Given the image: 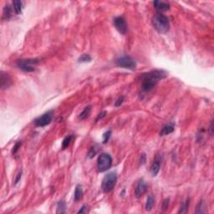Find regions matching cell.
<instances>
[{
  "instance_id": "1",
  "label": "cell",
  "mask_w": 214,
  "mask_h": 214,
  "mask_svg": "<svg viewBox=\"0 0 214 214\" xmlns=\"http://www.w3.org/2000/svg\"><path fill=\"white\" fill-rule=\"evenodd\" d=\"M166 76L167 73L160 70H155L148 73H145L141 76V88L144 91L148 92L156 85L160 80L164 79Z\"/></svg>"
},
{
  "instance_id": "2",
  "label": "cell",
  "mask_w": 214,
  "mask_h": 214,
  "mask_svg": "<svg viewBox=\"0 0 214 214\" xmlns=\"http://www.w3.org/2000/svg\"><path fill=\"white\" fill-rule=\"evenodd\" d=\"M152 25L160 33H166L170 28V23L167 16L162 14H156L152 18Z\"/></svg>"
},
{
  "instance_id": "3",
  "label": "cell",
  "mask_w": 214,
  "mask_h": 214,
  "mask_svg": "<svg viewBox=\"0 0 214 214\" xmlns=\"http://www.w3.org/2000/svg\"><path fill=\"white\" fill-rule=\"evenodd\" d=\"M117 182V175L116 172H110L105 176L102 181V190L105 192H110L114 189Z\"/></svg>"
},
{
  "instance_id": "4",
  "label": "cell",
  "mask_w": 214,
  "mask_h": 214,
  "mask_svg": "<svg viewBox=\"0 0 214 214\" xmlns=\"http://www.w3.org/2000/svg\"><path fill=\"white\" fill-rule=\"evenodd\" d=\"M112 165L111 156L107 153L100 154L97 161V167L99 172H103L110 169Z\"/></svg>"
},
{
  "instance_id": "5",
  "label": "cell",
  "mask_w": 214,
  "mask_h": 214,
  "mask_svg": "<svg viewBox=\"0 0 214 214\" xmlns=\"http://www.w3.org/2000/svg\"><path fill=\"white\" fill-rule=\"evenodd\" d=\"M39 60L38 59H24V60H19L17 62V65L20 70L24 72H33L35 70L34 66L37 65Z\"/></svg>"
},
{
  "instance_id": "6",
  "label": "cell",
  "mask_w": 214,
  "mask_h": 214,
  "mask_svg": "<svg viewBox=\"0 0 214 214\" xmlns=\"http://www.w3.org/2000/svg\"><path fill=\"white\" fill-rule=\"evenodd\" d=\"M116 63L119 67L128 69V70H135L136 67L135 61L129 56H123L121 58H118L116 60Z\"/></svg>"
},
{
  "instance_id": "7",
  "label": "cell",
  "mask_w": 214,
  "mask_h": 214,
  "mask_svg": "<svg viewBox=\"0 0 214 214\" xmlns=\"http://www.w3.org/2000/svg\"><path fill=\"white\" fill-rule=\"evenodd\" d=\"M52 119H53V111H51L44 113L43 116L35 119L34 124H35V126H39V127H44V126L49 125L52 121Z\"/></svg>"
},
{
  "instance_id": "8",
  "label": "cell",
  "mask_w": 214,
  "mask_h": 214,
  "mask_svg": "<svg viewBox=\"0 0 214 214\" xmlns=\"http://www.w3.org/2000/svg\"><path fill=\"white\" fill-rule=\"evenodd\" d=\"M114 26L116 28L117 31L121 34H126L127 32V24H126V19L123 17H116L114 19L113 21Z\"/></svg>"
},
{
  "instance_id": "9",
  "label": "cell",
  "mask_w": 214,
  "mask_h": 214,
  "mask_svg": "<svg viewBox=\"0 0 214 214\" xmlns=\"http://www.w3.org/2000/svg\"><path fill=\"white\" fill-rule=\"evenodd\" d=\"M147 191V185L143 182V180H140L137 186L135 187V195L136 197H140Z\"/></svg>"
},
{
  "instance_id": "10",
  "label": "cell",
  "mask_w": 214,
  "mask_h": 214,
  "mask_svg": "<svg viewBox=\"0 0 214 214\" xmlns=\"http://www.w3.org/2000/svg\"><path fill=\"white\" fill-rule=\"evenodd\" d=\"M161 162H162V157L161 156H156L155 161H154L153 164L151 166V174L153 177H156L158 174L159 171H160V167H161Z\"/></svg>"
},
{
  "instance_id": "11",
  "label": "cell",
  "mask_w": 214,
  "mask_h": 214,
  "mask_svg": "<svg viewBox=\"0 0 214 214\" xmlns=\"http://www.w3.org/2000/svg\"><path fill=\"white\" fill-rule=\"evenodd\" d=\"M155 9L158 11L163 12V11H167L170 9V4L166 2H161V1H155L153 3Z\"/></svg>"
},
{
  "instance_id": "12",
  "label": "cell",
  "mask_w": 214,
  "mask_h": 214,
  "mask_svg": "<svg viewBox=\"0 0 214 214\" xmlns=\"http://www.w3.org/2000/svg\"><path fill=\"white\" fill-rule=\"evenodd\" d=\"M11 84V79L8 74L2 72L1 74V86L2 88H8Z\"/></svg>"
},
{
  "instance_id": "13",
  "label": "cell",
  "mask_w": 214,
  "mask_h": 214,
  "mask_svg": "<svg viewBox=\"0 0 214 214\" xmlns=\"http://www.w3.org/2000/svg\"><path fill=\"white\" fill-rule=\"evenodd\" d=\"M173 130H174V125H173V124H168V125H166V126L163 127L162 130H161V132H160V135H168V134L173 132Z\"/></svg>"
},
{
  "instance_id": "14",
  "label": "cell",
  "mask_w": 214,
  "mask_h": 214,
  "mask_svg": "<svg viewBox=\"0 0 214 214\" xmlns=\"http://www.w3.org/2000/svg\"><path fill=\"white\" fill-rule=\"evenodd\" d=\"M13 6H14V12L16 13V14H21L22 12V9H23V2L22 1H14L13 2Z\"/></svg>"
},
{
  "instance_id": "15",
  "label": "cell",
  "mask_w": 214,
  "mask_h": 214,
  "mask_svg": "<svg viewBox=\"0 0 214 214\" xmlns=\"http://www.w3.org/2000/svg\"><path fill=\"white\" fill-rule=\"evenodd\" d=\"M82 197H83V190H82V187H81V186L78 185V186L75 187L74 198H75V201L78 202V201L80 200Z\"/></svg>"
},
{
  "instance_id": "16",
  "label": "cell",
  "mask_w": 214,
  "mask_h": 214,
  "mask_svg": "<svg viewBox=\"0 0 214 214\" xmlns=\"http://www.w3.org/2000/svg\"><path fill=\"white\" fill-rule=\"evenodd\" d=\"M90 112H91V106H86L84 109V111L79 114V118L80 120H84V119L88 118L90 115Z\"/></svg>"
},
{
  "instance_id": "17",
  "label": "cell",
  "mask_w": 214,
  "mask_h": 214,
  "mask_svg": "<svg viewBox=\"0 0 214 214\" xmlns=\"http://www.w3.org/2000/svg\"><path fill=\"white\" fill-rule=\"evenodd\" d=\"M154 203H155V199L152 196H149L147 197V200H146V210L147 212H150L151 210L152 209L153 207Z\"/></svg>"
},
{
  "instance_id": "18",
  "label": "cell",
  "mask_w": 214,
  "mask_h": 214,
  "mask_svg": "<svg viewBox=\"0 0 214 214\" xmlns=\"http://www.w3.org/2000/svg\"><path fill=\"white\" fill-rule=\"evenodd\" d=\"M72 138H73L72 135H68L67 137H65V140H63V143H62V149L65 150L69 147L70 142H71V140H72Z\"/></svg>"
},
{
  "instance_id": "19",
  "label": "cell",
  "mask_w": 214,
  "mask_h": 214,
  "mask_svg": "<svg viewBox=\"0 0 214 214\" xmlns=\"http://www.w3.org/2000/svg\"><path fill=\"white\" fill-rule=\"evenodd\" d=\"M66 209V206L64 202H60L58 203V207H57V211L56 213H64Z\"/></svg>"
},
{
  "instance_id": "20",
  "label": "cell",
  "mask_w": 214,
  "mask_h": 214,
  "mask_svg": "<svg viewBox=\"0 0 214 214\" xmlns=\"http://www.w3.org/2000/svg\"><path fill=\"white\" fill-rule=\"evenodd\" d=\"M90 60H91V57L88 54H83V55L79 58V62H80V63L90 62Z\"/></svg>"
},
{
  "instance_id": "21",
  "label": "cell",
  "mask_w": 214,
  "mask_h": 214,
  "mask_svg": "<svg viewBox=\"0 0 214 214\" xmlns=\"http://www.w3.org/2000/svg\"><path fill=\"white\" fill-rule=\"evenodd\" d=\"M188 205H189V200H186V202L182 205L179 213H186V211L188 209Z\"/></svg>"
},
{
  "instance_id": "22",
  "label": "cell",
  "mask_w": 214,
  "mask_h": 214,
  "mask_svg": "<svg viewBox=\"0 0 214 214\" xmlns=\"http://www.w3.org/2000/svg\"><path fill=\"white\" fill-rule=\"evenodd\" d=\"M203 207H204V206H203V202H199V205L197 206V213H203L205 212L204 210H203V208H204Z\"/></svg>"
},
{
  "instance_id": "23",
  "label": "cell",
  "mask_w": 214,
  "mask_h": 214,
  "mask_svg": "<svg viewBox=\"0 0 214 214\" xmlns=\"http://www.w3.org/2000/svg\"><path fill=\"white\" fill-rule=\"evenodd\" d=\"M10 14H11V9H10V7L9 5H7L4 8V16H6L7 19H9L10 17Z\"/></svg>"
},
{
  "instance_id": "24",
  "label": "cell",
  "mask_w": 214,
  "mask_h": 214,
  "mask_svg": "<svg viewBox=\"0 0 214 214\" xmlns=\"http://www.w3.org/2000/svg\"><path fill=\"white\" fill-rule=\"evenodd\" d=\"M111 130H108V131H106V132L104 134V143H106L107 141L109 140V138H110V136H111Z\"/></svg>"
},
{
  "instance_id": "25",
  "label": "cell",
  "mask_w": 214,
  "mask_h": 214,
  "mask_svg": "<svg viewBox=\"0 0 214 214\" xmlns=\"http://www.w3.org/2000/svg\"><path fill=\"white\" fill-rule=\"evenodd\" d=\"M95 147H91V149H90V151H89V154H88V156H89V157L90 158H92V157H94L95 156V153H96V151L95 150Z\"/></svg>"
},
{
  "instance_id": "26",
  "label": "cell",
  "mask_w": 214,
  "mask_h": 214,
  "mask_svg": "<svg viewBox=\"0 0 214 214\" xmlns=\"http://www.w3.org/2000/svg\"><path fill=\"white\" fill-rule=\"evenodd\" d=\"M20 146H21V142H17L16 144L14 145V149H13V151H12V153H13V154L16 153V152L18 151V150L19 149Z\"/></svg>"
},
{
  "instance_id": "27",
  "label": "cell",
  "mask_w": 214,
  "mask_h": 214,
  "mask_svg": "<svg viewBox=\"0 0 214 214\" xmlns=\"http://www.w3.org/2000/svg\"><path fill=\"white\" fill-rule=\"evenodd\" d=\"M123 101H124V97H123V96L118 98V100H116V104H115V106H116V107L120 106L121 104L123 103Z\"/></svg>"
},
{
  "instance_id": "28",
  "label": "cell",
  "mask_w": 214,
  "mask_h": 214,
  "mask_svg": "<svg viewBox=\"0 0 214 214\" xmlns=\"http://www.w3.org/2000/svg\"><path fill=\"white\" fill-rule=\"evenodd\" d=\"M168 205H169V199H165V200H164V202H163V205H162L163 210L167 209Z\"/></svg>"
},
{
  "instance_id": "29",
  "label": "cell",
  "mask_w": 214,
  "mask_h": 214,
  "mask_svg": "<svg viewBox=\"0 0 214 214\" xmlns=\"http://www.w3.org/2000/svg\"><path fill=\"white\" fill-rule=\"evenodd\" d=\"M106 111H103V112H101V113H100V114H99V116H98V117L96 118V121H99L100 119H102L103 117L106 116Z\"/></svg>"
},
{
  "instance_id": "30",
  "label": "cell",
  "mask_w": 214,
  "mask_h": 214,
  "mask_svg": "<svg viewBox=\"0 0 214 214\" xmlns=\"http://www.w3.org/2000/svg\"><path fill=\"white\" fill-rule=\"evenodd\" d=\"M87 213V207H86L85 206H83L82 208L78 212V213Z\"/></svg>"
},
{
  "instance_id": "31",
  "label": "cell",
  "mask_w": 214,
  "mask_h": 214,
  "mask_svg": "<svg viewBox=\"0 0 214 214\" xmlns=\"http://www.w3.org/2000/svg\"><path fill=\"white\" fill-rule=\"evenodd\" d=\"M21 177H22V172H19L17 177H16V179H15V184H17L19 182V180L21 179Z\"/></svg>"
}]
</instances>
